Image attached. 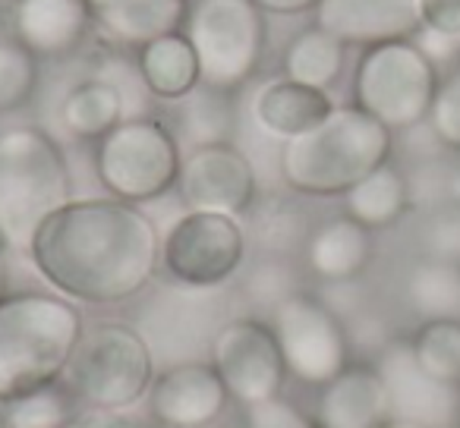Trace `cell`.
Wrapping results in <instances>:
<instances>
[{
	"label": "cell",
	"mask_w": 460,
	"mask_h": 428,
	"mask_svg": "<svg viewBox=\"0 0 460 428\" xmlns=\"http://www.w3.org/2000/svg\"><path fill=\"white\" fill-rule=\"evenodd\" d=\"M420 29L460 41V0H420Z\"/></svg>",
	"instance_id": "e575fe53"
},
{
	"label": "cell",
	"mask_w": 460,
	"mask_h": 428,
	"mask_svg": "<svg viewBox=\"0 0 460 428\" xmlns=\"http://www.w3.org/2000/svg\"><path fill=\"white\" fill-rule=\"evenodd\" d=\"M7 296V271H4V258H0V300Z\"/></svg>",
	"instance_id": "ab89813d"
},
{
	"label": "cell",
	"mask_w": 460,
	"mask_h": 428,
	"mask_svg": "<svg viewBox=\"0 0 460 428\" xmlns=\"http://www.w3.org/2000/svg\"><path fill=\"white\" fill-rule=\"evenodd\" d=\"M284 76L313 89H332L347 64V45L322 26H309L294 35L284 51Z\"/></svg>",
	"instance_id": "cb8c5ba5"
},
{
	"label": "cell",
	"mask_w": 460,
	"mask_h": 428,
	"mask_svg": "<svg viewBox=\"0 0 460 428\" xmlns=\"http://www.w3.org/2000/svg\"><path fill=\"white\" fill-rule=\"evenodd\" d=\"M262 13L275 16H300V13H315L322 0H256Z\"/></svg>",
	"instance_id": "8d00e7d4"
},
{
	"label": "cell",
	"mask_w": 460,
	"mask_h": 428,
	"mask_svg": "<svg viewBox=\"0 0 460 428\" xmlns=\"http://www.w3.org/2000/svg\"><path fill=\"white\" fill-rule=\"evenodd\" d=\"M123 92L117 83L104 76L83 79L66 92L64 104H60V120H64L66 133L85 142H98L111 133L123 117Z\"/></svg>",
	"instance_id": "603a6c76"
},
{
	"label": "cell",
	"mask_w": 460,
	"mask_h": 428,
	"mask_svg": "<svg viewBox=\"0 0 460 428\" xmlns=\"http://www.w3.org/2000/svg\"><path fill=\"white\" fill-rule=\"evenodd\" d=\"M26 256L70 302L120 306L161 271V233L139 205L73 198L35 231Z\"/></svg>",
	"instance_id": "6da1fadb"
},
{
	"label": "cell",
	"mask_w": 460,
	"mask_h": 428,
	"mask_svg": "<svg viewBox=\"0 0 460 428\" xmlns=\"http://www.w3.org/2000/svg\"><path fill=\"white\" fill-rule=\"evenodd\" d=\"M39 85V57L22 41L0 39V114L26 108Z\"/></svg>",
	"instance_id": "f546056e"
},
{
	"label": "cell",
	"mask_w": 460,
	"mask_h": 428,
	"mask_svg": "<svg viewBox=\"0 0 460 428\" xmlns=\"http://www.w3.org/2000/svg\"><path fill=\"white\" fill-rule=\"evenodd\" d=\"M64 428H123V422L117 419V413H111V409L79 406L76 415H73Z\"/></svg>",
	"instance_id": "d590c367"
},
{
	"label": "cell",
	"mask_w": 460,
	"mask_h": 428,
	"mask_svg": "<svg viewBox=\"0 0 460 428\" xmlns=\"http://www.w3.org/2000/svg\"><path fill=\"white\" fill-rule=\"evenodd\" d=\"M0 428H7V422H4V403H0Z\"/></svg>",
	"instance_id": "60d3db41"
},
{
	"label": "cell",
	"mask_w": 460,
	"mask_h": 428,
	"mask_svg": "<svg viewBox=\"0 0 460 428\" xmlns=\"http://www.w3.org/2000/svg\"><path fill=\"white\" fill-rule=\"evenodd\" d=\"M230 129H234V114H230L227 95L199 85L190 98H183L180 133H183V139L190 142L192 148L215 145V142H230Z\"/></svg>",
	"instance_id": "83f0119b"
},
{
	"label": "cell",
	"mask_w": 460,
	"mask_h": 428,
	"mask_svg": "<svg viewBox=\"0 0 460 428\" xmlns=\"http://www.w3.org/2000/svg\"><path fill=\"white\" fill-rule=\"evenodd\" d=\"M89 7L108 39L142 48L158 35L183 29L190 0H89Z\"/></svg>",
	"instance_id": "44dd1931"
},
{
	"label": "cell",
	"mask_w": 460,
	"mask_h": 428,
	"mask_svg": "<svg viewBox=\"0 0 460 428\" xmlns=\"http://www.w3.org/2000/svg\"><path fill=\"white\" fill-rule=\"evenodd\" d=\"M252 233L256 240L271 252V256H288L296 246H306L309 231H306V214L296 205H290L288 198H269L262 205L250 208Z\"/></svg>",
	"instance_id": "f1b7e54d"
},
{
	"label": "cell",
	"mask_w": 460,
	"mask_h": 428,
	"mask_svg": "<svg viewBox=\"0 0 460 428\" xmlns=\"http://www.w3.org/2000/svg\"><path fill=\"white\" fill-rule=\"evenodd\" d=\"M426 127L432 129L435 142L441 148L460 154V64L451 66L447 73H441Z\"/></svg>",
	"instance_id": "1f68e13d"
},
{
	"label": "cell",
	"mask_w": 460,
	"mask_h": 428,
	"mask_svg": "<svg viewBox=\"0 0 460 428\" xmlns=\"http://www.w3.org/2000/svg\"><path fill=\"white\" fill-rule=\"evenodd\" d=\"M315 419L322 428H382L391 419L388 390L376 365L350 362L319 390Z\"/></svg>",
	"instance_id": "e0dca14e"
},
{
	"label": "cell",
	"mask_w": 460,
	"mask_h": 428,
	"mask_svg": "<svg viewBox=\"0 0 460 428\" xmlns=\"http://www.w3.org/2000/svg\"><path fill=\"white\" fill-rule=\"evenodd\" d=\"M243 293L250 296L256 306H265L269 312H275L284 300H290L294 293H300V284L294 277V268L288 265L284 256H269L246 275Z\"/></svg>",
	"instance_id": "4dcf8cb0"
},
{
	"label": "cell",
	"mask_w": 460,
	"mask_h": 428,
	"mask_svg": "<svg viewBox=\"0 0 460 428\" xmlns=\"http://www.w3.org/2000/svg\"><path fill=\"white\" fill-rule=\"evenodd\" d=\"M183 152L180 139L158 117H127L95 142V177L108 196L146 205L177 189Z\"/></svg>",
	"instance_id": "ba28073f"
},
{
	"label": "cell",
	"mask_w": 460,
	"mask_h": 428,
	"mask_svg": "<svg viewBox=\"0 0 460 428\" xmlns=\"http://www.w3.org/2000/svg\"><path fill=\"white\" fill-rule=\"evenodd\" d=\"M4 252H7V243H4V237H0V258H4Z\"/></svg>",
	"instance_id": "b9f144b4"
},
{
	"label": "cell",
	"mask_w": 460,
	"mask_h": 428,
	"mask_svg": "<svg viewBox=\"0 0 460 428\" xmlns=\"http://www.w3.org/2000/svg\"><path fill=\"white\" fill-rule=\"evenodd\" d=\"M73 202L64 148L41 127L0 129V237L7 249L29 252L54 211Z\"/></svg>",
	"instance_id": "277c9868"
},
{
	"label": "cell",
	"mask_w": 460,
	"mask_h": 428,
	"mask_svg": "<svg viewBox=\"0 0 460 428\" xmlns=\"http://www.w3.org/2000/svg\"><path fill=\"white\" fill-rule=\"evenodd\" d=\"M246 231L240 218L183 211L161 237V271L190 290H217L243 268Z\"/></svg>",
	"instance_id": "9c48e42d"
},
{
	"label": "cell",
	"mask_w": 460,
	"mask_h": 428,
	"mask_svg": "<svg viewBox=\"0 0 460 428\" xmlns=\"http://www.w3.org/2000/svg\"><path fill=\"white\" fill-rule=\"evenodd\" d=\"M76 409L79 400L60 378L48 388L29 390L4 403V422L7 428H64L76 415Z\"/></svg>",
	"instance_id": "484cf974"
},
{
	"label": "cell",
	"mask_w": 460,
	"mask_h": 428,
	"mask_svg": "<svg viewBox=\"0 0 460 428\" xmlns=\"http://www.w3.org/2000/svg\"><path fill=\"white\" fill-rule=\"evenodd\" d=\"M243 428H322L315 415L300 409L284 397H271L265 403L243 409Z\"/></svg>",
	"instance_id": "836d02e7"
},
{
	"label": "cell",
	"mask_w": 460,
	"mask_h": 428,
	"mask_svg": "<svg viewBox=\"0 0 460 428\" xmlns=\"http://www.w3.org/2000/svg\"><path fill=\"white\" fill-rule=\"evenodd\" d=\"M208 362L221 375L230 400H237L243 409L281 397L288 378V365L271 325L250 315L227 319L217 328L208 346Z\"/></svg>",
	"instance_id": "8fae6325"
},
{
	"label": "cell",
	"mask_w": 460,
	"mask_h": 428,
	"mask_svg": "<svg viewBox=\"0 0 460 428\" xmlns=\"http://www.w3.org/2000/svg\"><path fill=\"white\" fill-rule=\"evenodd\" d=\"M394 133L359 110L338 104L319 127L288 139L278 154L281 179L300 196L344 198L372 170L391 161Z\"/></svg>",
	"instance_id": "7a4b0ae2"
},
{
	"label": "cell",
	"mask_w": 460,
	"mask_h": 428,
	"mask_svg": "<svg viewBox=\"0 0 460 428\" xmlns=\"http://www.w3.org/2000/svg\"><path fill=\"white\" fill-rule=\"evenodd\" d=\"M315 26L338 35L347 48L403 41L420 32V0H322Z\"/></svg>",
	"instance_id": "9a60e30c"
},
{
	"label": "cell",
	"mask_w": 460,
	"mask_h": 428,
	"mask_svg": "<svg viewBox=\"0 0 460 428\" xmlns=\"http://www.w3.org/2000/svg\"><path fill=\"white\" fill-rule=\"evenodd\" d=\"M269 325L281 346L288 375L296 381L325 388L350 365V334L344 319L319 296L300 290L269 315Z\"/></svg>",
	"instance_id": "30bf717a"
},
{
	"label": "cell",
	"mask_w": 460,
	"mask_h": 428,
	"mask_svg": "<svg viewBox=\"0 0 460 428\" xmlns=\"http://www.w3.org/2000/svg\"><path fill=\"white\" fill-rule=\"evenodd\" d=\"M230 394L211 362L190 359L158 371L148 388V413L161 428H208L224 415Z\"/></svg>",
	"instance_id": "5bb4252c"
},
{
	"label": "cell",
	"mask_w": 460,
	"mask_h": 428,
	"mask_svg": "<svg viewBox=\"0 0 460 428\" xmlns=\"http://www.w3.org/2000/svg\"><path fill=\"white\" fill-rule=\"evenodd\" d=\"M155 381V353L139 328L123 321H102L79 337L64 384L79 406L120 409L148 397Z\"/></svg>",
	"instance_id": "5b68a950"
},
{
	"label": "cell",
	"mask_w": 460,
	"mask_h": 428,
	"mask_svg": "<svg viewBox=\"0 0 460 428\" xmlns=\"http://www.w3.org/2000/svg\"><path fill=\"white\" fill-rule=\"evenodd\" d=\"M83 315L66 296L7 293L0 300V403L60 381L83 337Z\"/></svg>",
	"instance_id": "3957f363"
},
{
	"label": "cell",
	"mask_w": 460,
	"mask_h": 428,
	"mask_svg": "<svg viewBox=\"0 0 460 428\" xmlns=\"http://www.w3.org/2000/svg\"><path fill=\"white\" fill-rule=\"evenodd\" d=\"M136 76L148 95L161 101H183L202 85V70H199V54L192 41L186 39L183 29L158 35L136 48Z\"/></svg>",
	"instance_id": "d6986e66"
},
{
	"label": "cell",
	"mask_w": 460,
	"mask_h": 428,
	"mask_svg": "<svg viewBox=\"0 0 460 428\" xmlns=\"http://www.w3.org/2000/svg\"><path fill=\"white\" fill-rule=\"evenodd\" d=\"M413 356L432 378L460 388V319L422 321L410 337Z\"/></svg>",
	"instance_id": "4316f807"
},
{
	"label": "cell",
	"mask_w": 460,
	"mask_h": 428,
	"mask_svg": "<svg viewBox=\"0 0 460 428\" xmlns=\"http://www.w3.org/2000/svg\"><path fill=\"white\" fill-rule=\"evenodd\" d=\"M413 205L410 196V179L394 164H382L363 177L350 192L344 196V214L366 227V231H385L397 224Z\"/></svg>",
	"instance_id": "7402d4cb"
},
{
	"label": "cell",
	"mask_w": 460,
	"mask_h": 428,
	"mask_svg": "<svg viewBox=\"0 0 460 428\" xmlns=\"http://www.w3.org/2000/svg\"><path fill=\"white\" fill-rule=\"evenodd\" d=\"M372 365L388 390L391 419L422 428H460V388L429 375L416 362L410 340H388Z\"/></svg>",
	"instance_id": "4fadbf2b"
},
{
	"label": "cell",
	"mask_w": 460,
	"mask_h": 428,
	"mask_svg": "<svg viewBox=\"0 0 460 428\" xmlns=\"http://www.w3.org/2000/svg\"><path fill=\"white\" fill-rule=\"evenodd\" d=\"M447 202L460 205V170H454L451 177H447Z\"/></svg>",
	"instance_id": "74e56055"
},
{
	"label": "cell",
	"mask_w": 460,
	"mask_h": 428,
	"mask_svg": "<svg viewBox=\"0 0 460 428\" xmlns=\"http://www.w3.org/2000/svg\"><path fill=\"white\" fill-rule=\"evenodd\" d=\"M95 16L89 0H16L13 39L39 60L70 57L89 39Z\"/></svg>",
	"instance_id": "2e32d148"
},
{
	"label": "cell",
	"mask_w": 460,
	"mask_h": 428,
	"mask_svg": "<svg viewBox=\"0 0 460 428\" xmlns=\"http://www.w3.org/2000/svg\"><path fill=\"white\" fill-rule=\"evenodd\" d=\"M372 262V231L338 214L319 224L306 240V268L325 284H350Z\"/></svg>",
	"instance_id": "ffe728a7"
},
{
	"label": "cell",
	"mask_w": 460,
	"mask_h": 428,
	"mask_svg": "<svg viewBox=\"0 0 460 428\" xmlns=\"http://www.w3.org/2000/svg\"><path fill=\"white\" fill-rule=\"evenodd\" d=\"M403 296H407V306L422 321L460 319V265L420 258L410 268Z\"/></svg>",
	"instance_id": "d4e9b609"
},
{
	"label": "cell",
	"mask_w": 460,
	"mask_h": 428,
	"mask_svg": "<svg viewBox=\"0 0 460 428\" xmlns=\"http://www.w3.org/2000/svg\"><path fill=\"white\" fill-rule=\"evenodd\" d=\"M441 70L413 39L363 48L353 70V104L391 133H407L429 120Z\"/></svg>",
	"instance_id": "8992f818"
},
{
	"label": "cell",
	"mask_w": 460,
	"mask_h": 428,
	"mask_svg": "<svg viewBox=\"0 0 460 428\" xmlns=\"http://www.w3.org/2000/svg\"><path fill=\"white\" fill-rule=\"evenodd\" d=\"M183 32L199 54L202 85L221 95H234L256 76L269 41L256 0H190Z\"/></svg>",
	"instance_id": "52a82bcc"
},
{
	"label": "cell",
	"mask_w": 460,
	"mask_h": 428,
	"mask_svg": "<svg viewBox=\"0 0 460 428\" xmlns=\"http://www.w3.org/2000/svg\"><path fill=\"white\" fill-rule=\"evenodd\" d=\"M338 104L332 101L325 89H313V85L294 83V79L281 76L265 83L252 98V120L265 129L269 135L278 139H296V135L309 133L319 127Z\"/></svg>",
	"instance_id": "ac0fdd59"
},
{
	"label": "cell",
	"mask_w": 460,
	"mask_h": 428,
	"mask_svg": "<svg viewBox=\"0 0 460 428\" xmlns=\"http://www.w3.org/2000/svg\"><path fill=\"white\" fill-rule=\"evenodd\" d=\"M422 258H438V262L460 265V205L447 202L429 214L420 233Z\"/></svg>",
	"instance_id": "d6a6232c"
},
{
	"label": "cell",
	"mask_w": 460,
	"mask_h": 428,
	"mask_svg": "<svg viewBox=\"0 0 460 428\" xmlns=\"http://www.w3.org/2000/svg\"><path fill=\"white\" fill-rule=\"evenodd\" d=\"M177 192L186 211H215L227 218H243L259 196L256 170L234 142L199 145L183 154Z\"/></svg>",
	"instance_id": "7c38bea8"
},
{
	"label": "cell",
	"mask_w": 460,
	"mask_h": 428,
	"mask_svg": "<svg viewBox=\"0 0 460 428\" xmlns=\"http://www.w3.org/2000/svg\"><path fill=\"white\" fill-rule=\"evenodd\" d=\"M382 428H422V425H416V422H403V419H388Z\"/></svg>",
	"instance_id": "f35d334b"
}]
</instances>
